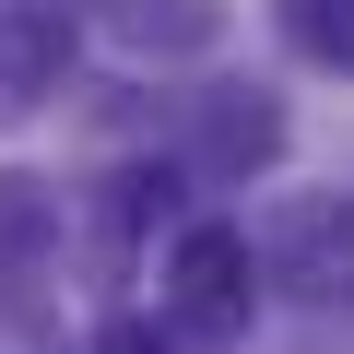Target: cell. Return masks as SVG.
<instances>
[{
    "label": "cell",
    "mask_w": 354,
    "mask_h": 354,
    "mask_svg": "<svg viewBox=\"0 0 354 354\" xmlns=\"http://www.w3.org/2000/svg\"><path fill=\"white\" fill-rule=\"evenodd\" d=\"M260 260H272L283 295H307V307H354V201H342V189L283 201V213L260 225Z\"/></svg>",
    "instance_id": "cell-1"
},
{
    "label": "cell",
    "mask_w": 354,
    "mask_h": 354,
    "mask_svg": "<svg viewBox=\"0 0 354 354\" xmlns=\"http://www.w3.org/2000/svg\"><path fill=\"white\" fill-rule=\"evenodd\" d=\"M165 283H177V330H189L201 354H225L248 330V236L236 225H189L177 260H165Z\"/></svg>",
    "instance_id": "cell-2"
},
{
    "label": "cell",
    "mask_w": 354,
    "mask_h": 354,
    "mask_svg": "<svg viewBox=\"0 0 354 354\" xmlns=\"http://www.w3.org/2000/svg\"><path fill=\"white\" fill-rule=\"evenodd\" d=\"M59 59H71V24L48 12V0L0 12V118H24L36 95H59Z\"/></svg>",
    "instance_id": "cell-3"
},
{
    "label": "cell",
    "mask_w": 354,
    "mask_h": 354,
    "mask_svg": "<svg viewBox=\"0 0 354 354\" xmlns=\"http://www.w3.org/2000/svg\"><path fill=\"white\" fill-rule=\"evenodd\" d=\"M272 153H283V106H260V95H213V106H201V165L248 177V165H272Z\"/></svg>",
    "instance_id": "cell-4"
},
{
    "label": "cell",
    "mask_w": 354,
    "mask_h": 354,
    "mask_svg": "<svg viewBox=\"0 0 354 354\" xmlns=\"http://www.w3.org/2000/svg\"><path fill=\"white\" fill-rule=\"evenodd\" d=\"M118 36L153 48V59H189V48L225 36V0H118Z\"/></svg>",
    "instance_id": "cell-5"
},
{
    "label": "cell",
    "mask_w": 354,
    "mask_h": 354,
    "mask_svg": "<svg viewBox=\"0 0 354 354\" xmlns=\"http://www.w3.org/2000/svg\"><path fill=\"white\" fill-rule=\"evenodd\" d=\"M272 24L307 71H354V0H272Z\"/></svg>",
    "instance_id": "cell-6"
},
{
    "label": "cell",
    "mask_w": 354,
    "mask_h": 354,
    "mask_svg": "<svg viewBox=\"0 0 354 354\" xmlns=\"http://www.w3.org/2000/svg\"><path fill=\"white\" fill-rule=\"evenodd\" d=\"M48 236H59V189L24 177V165H0V260H36Z\"/></svg>",
    "instance_id": "cell-7"
},
{
    "label": "cell",
    "mask_w": 354,
    "mask_h": 354,
    "mask_svg": "<svg viewBox=\"0 0 354 354\" xmlns=\"http://www.w3.org/2000/svg\"><path fill=\"white\" fill-rule=\"evenodd\" d=\"M106 354H201V342L165 330V319H106Z\"/></svg>",
    "instance_id": "cell-8"
}]
</instances>
